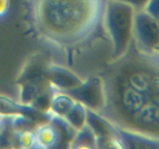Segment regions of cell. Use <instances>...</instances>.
Returning a JSON list of instances; mask_svg holds the SVG:
<instances>
[{"label":"cell","instance_id":"1","mask_svg":"<svg viewBox=\"0 0 159 149\" xmlns=\"http://www.w3.org/2000/svg\"><path fill=\"white\" fill-rule=\"evenodd\" d=\"M105 103L98 112L116 127L159 139V52L133 40L99 74Z\"/></svg>","mask_w":159,"mask_h":149},{"label":"cell","instance_id":"2","mask_svg":"<svg viewBox=\"0 0 159 149\" xmlns=\"http://www.w3.org/2000/svg\"><path fill=\"white\" fill-rule=\"evenodd\" d=\"M108 2V1H107ZM104 0H34L31 25L44 43L63 53L86 48L105 30Z\"/></svg>","mask_w":159,"mask_h":149},{"label":"cell","instance_id":"3","mask_svg":"<svg viewBox=\"0 0 159 149\" xmlns=\"http://www.w3.org/2000/svg\"><path fill=\"white\" fill-rule=\"evenodd\" d=\"M48 64L42 54L31 56L24 64L16 81L19 101L44 113L49 111L53 93V86L47 74Z\"/></svg>","mask_w":159,"mask_h":149},{"label":"cell","instance_id":"4","mask_svg":"<svg viewBox=\"0 0 159 149\" xmlns=\"http://www.w3.org/2000/svg\"><path fill=\"white\" fill-rule=\"evenodd\" d=\"M136 10L124 2L108 0L105 12V31L112 47V59L122 57L134 40Z\"/></svg>","mask_w":159,"mask_h":149},{"label":"cell","instance_id":"5","mask_svg":"<svg viewBox=\"0 0 159 149\" xmlns=\"http://www.w3.org/2000/svg\"><path fill=\"white\" fill-rule=\"evenodd\" d=\"M37 143L45 149H70L77 130L63 117L48 111V121L35 128Z\"/></svg>","mask_w":159,"mask_h":149},{"label":"cell","instance_id":"6","mask_svg":"<svg viewBox=\"0 0 159 149\" xmlns=\"http://www.w3.org/2000/svg\"><path fill=\"white\" fill-rule=\"evenodd\" d=\"M87 124L94 132L98 149H126L116 126L98 113L88 109Z\"/></svg>","mask_w":159,"mask_h":149},{"label":"cell","instance_id":"7","mask_svg":"<svg viewBox=\"0 0 159 149\" xmlns=\"http://www.w3.org/2000/svg\"><path fill=\"white\" fill-rule=\"evenodd\" d=\"M134 41L145 50L159 48V21L143 10H136L134 24Z\"/></svg>","mask_w":159,"mask_h":149},{"label":"cell","instance_id":"8","mask_svg":"<svg viewBox=\"0 0 159 149\" xmlns=\"http://www.w3.org/2000/svg\"><path fill=\"white\" fill-rule=\"evenodd\" d=\"M76 101L82 103L87 109L98 113L105 103V90L103 81L100 75L84 80L82 84L72 90L65 92Z\"/></svg>","mask_w":159,"mask_h":149},{"label":"cell","instance_id":"9","mask_svg":"<svg viewBox=\"0 0 159 149\" xmlns=\"http://www.w3.org/2000/svg\"><path fill=\"white\" fill-rule=\"evenodd\" d=\"M0 116H23L37 124L48 121V112L44 113L32 106L16 102L2 95H0Z\"/></svg>","mask_w":159,"mask_h":149},{"label":"cell","instance_id":"10","mask_svg":"<svg viewBox=\"0 0 159 149\" xmlns=\"http://www.w3.org/2000/svg\"><path fill=\"white\" fill-rule=\"evenodd\" d=\"M47 74L52 86L56 89L68 92L82 84L84 80L71 70L58 64L49 62Z\"/></svg>","mask_w":159,"mask_h":149},{"label":"cell","instance_id":"11","mask_svg":"<svg viewBox=\"0 0 159 149\" xmlns=\"http://www.w3.org/2000/svg\"><path fill=\"white\" fill-rule=\"evenodd\" d=\"M126 149H159V139L116 127Z\"/></svg>","mask_w":159,"mask_h":149},{"label":"cell","instance_id":"12","mask_svg":"<svg viewBox=\"0 0 159 149\" xmlns=\"http://www.w3.org/2000/svg\"><path fill=\"white\" fill-rule=\"evenodd\" d=\"M76 103V100L68 93L57 90L53 87L49 111L54 114L64 117L71 110Z\"/></svg>","mask_w":159,"mask_h":149},{"label":"cell","instance_id":"13","mask_svg":"<svg viewBox=\"0 0 159 149\" xmlns=\"http://www.w3.org/2000/svg\"><path fill=\"white\" fill-rule=\"evenodd\" d=\"M70 149H98L94 134L88 124L77 130Z\"/></svg>","mask_w":159,"mask_h":149},{"label":"cell","instance_id":"14","mask_svg":"<svg viewBox=\"0 0 159 149\" xmlns=\"http://www.w3.org/2000/svg\"><path fill=\"white\" fill-rule=\"evenodd\" d=\"M63 118L73 128L80 130L87 125L88 109L84 105L76 101L71 110Z\"/></svg>","mask_w":159,"mask_h":149},{"label":"cell","instance_id":"15","mask_svg":"<svg viewBox=\"0 0 159 149\" xmlns=\"http://www.w3.org/2000/svg\"><path fill=\"white\" fill-rule=\"evenodd\" d=\"M35 129L24 128L15 130L13 149H27L37 144Z\"/></svg>","mask_w":159,"mask_h":149},{"label":"cell","instance_id":"16","mask_svg":"<svg viewBox=\"0 0 159 149\" xmlns=\"http://www.w3.org/2000/svg\"><path fill=\"white\" fill-rule=\"evenodd\" d=\"M13 118V117H3L4 126L0 134V149H13L15 130Z\"/></svg>","mask_w":159,"mask_h":149},{"label":"cell","instance_id":"17","mask_svg":"<svg viewBox=\"0 0 159 149\" xmlns=\"http://www.w3.org/2000/svg\"><path fill=\"white\" fill-rule=\"evenodd\" d=\"M143 10L154 19L159 21V0H149Z\"/></svg>","mask_w":159,"mask_h":149},{"label":"cell","instance_id":"18","mask_svg":"<svg viewBox=\"0 0 159 149\" xmlns=\"http://www.w3.org/2000/svg\"><path fill=\"white\" fill-rule=\"evenodd\" d=\"M119 2H124L128 4L135 9V10H143L144 6L149 0H116Z\"/></svg>","mask_w":159,"mask_h":149},{"label":"cell","instance_id":"19","mask_svg":"<svg viewBox=\"0 0 159 149\" xmlns=\"http://www.w3.org/2000/svg\"><path fill=\"white\" fill-rule=\"evenodd\" d=\"M10 6V0H0V17L7 13Z\"/></svg>","mask_w":159,"mask_h":149},{"label":"cell","instance_id":"20","mask_svg":"<svg viewBox=\"0 0 159 149\" xmlns=\"http://www.w3.org/2000/svg\"><path fill=\"white\" fill-rule=\"evenodd\" d=\"M4 126V121H3V117L0 116V134L2 132V129H3Z\"/></svg>","mask_w":159,"mask_h":149},{"label":"cell","instance_id":"21","mask_svg":"<svg viewBox=\"0 0 159 149\" xmlns=\"http://www.w3.org/2000/svg\"><path fill=\"white\" fill-rule=\"evenodd\" d=\"M27 149H45V148H43V147H41V146H40L39 144H38V143H37V144H34V145L33 147H30V148H27Z\"/></svg>","mask_w":159,"mask_h":149},{"label":"cell","instance_id":"22","mask_svg":"<svg viewBox=\"0 0 159 149\" xmlns=\"http://www.w3.org/2000/svg\"><path fill=\"white\" fill-rule=\"evenodd\" d=\"M156 51H158V52H159V48H157V49H156Z\"/></svg>","mask_w":159,"mask_h":149}]
</instances>
